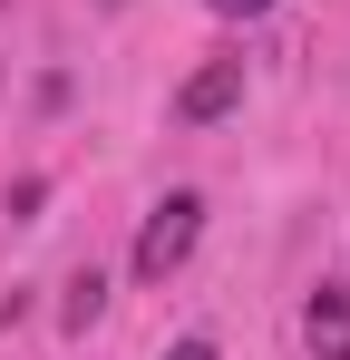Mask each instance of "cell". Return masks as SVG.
I'll list each match as a JSON object with an SVG mask.
<instances>
[{"label": "cell", "mask_w": 350, "mask_h": 360, "mask_svg": "<svg viewBox=\"0 0 350 360\" xmlns=\"http://www.w3.org/2000/svg\"><path fill=\"white\" fill-rule=\"evenodd\" d=\"M195 234H205V195H166V205L136 224V283H166L175 263L195 253Z\"/></svg>", "instance_id": "6da1fadb"}, {"label": "cell", "mask_w": 350, "mask_h": 360, "mask_svg": "<svg viewBox=\"0 0 350 360\" xmlns=\"http://www.w3.org/2000/svg\"><path fill=\"white\" fill-rule=\"evenodd\" d=\"M302 341H311V360H350V283H321V292H311Z\"/></svg>", "instance_id": "7a4b0ae2"}, {"label": "cell", "mask_w": 350, "mask_h": 360, "mask_svg": "<svg viewBox=\"0 0 350 360\" xmlns=\"http://www.w3.org/2000/svg\"><path fill=\"white\" fill-rule=\"evenodd\" d=\"M233 98H243V59H214V68H195V78H185L175 117H185V127H205V117H224Z\"/></svg>", "instance_id": "3957f363"}, {"label": "cell", "mask_w": 350, "mask_h": 360, "mask_svg": "<svg viewBox=\"0 0 350 360\" xmlns=\"http://www.w3.org/2000/svg\"><path fill=\"white\" fill-rule=\"evenodd\" d=\"M98 311H108V283H98V273H78V283H68V302H58V321H68V331H88Z\"/></svg>", "instance_id": "277c9868"}, {"label": "cell", "mask_w": 350, "mask_h": 360, "mask_svg": "<svg viewBox=\"0 0 350 360\" xmlns=\"http://www.w3.org/2000/svg\"><path fill=\"white\" fill-rule=\"evenodd\" d=\"M166 360H214V341H175V351Z\"/></svg>", "instance_id": "5b68a950"}, {"label": "cell", "mask_w": 350, "mask_h": 360, "mask_svg": "<svg viewBox=\"0 0 350 360\" xmlns=\"http://www.w3.org/2000/svg\"><path fill=\"white\" fill-rule=\"evenodd\" d=\"M214 10H224V20H253V10H263V0H214Z\"/></svg>", "instance_id": "8992f818"}]
</instances>
